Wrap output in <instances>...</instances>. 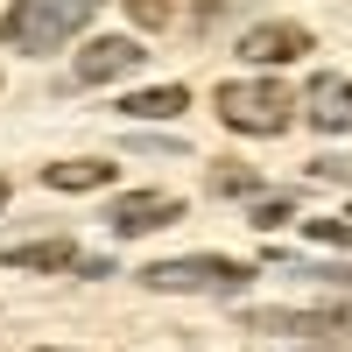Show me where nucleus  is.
Returning a JSON list of instances; mask_svg holds the SVG:
<instances>
[{
	"label": "nucleus",
	"instance_id": "obj_1",
	"mask_svg": "<svg viewBox=\"0 0 352 352\" xmlns=\"http://www.w3.org/2000/svg\"><path fill=\"white\" fill-rule=\"evenodd\" d=\"M92 8L99 0H14V8L0 14V43L21 50V56H50L92 21Z\"/></svg>",
	"mask_w": 352,
	"mask_h": 352
},
{
	"label": "nucleus",
	"instance_id": "obj_2",
	"mask_svg": "<svg viewBox=\"0 0 352 352\" xmlns=\"http://www.w3.org/2000/svg\"><path fill=\"white\" fill-rule=\"evenodd\" d=\"M148 289H169V296H240L254 282L247 261H226V254H184V261H155L141 268Z\"/></svg>",
	"mask_w": 352,
	"mask_h": 352
},
{
	"label": "nucleus",
	"instance_id": "obj_3",
	"mask_svg": "<svg viewBox=\"0 0 352 352\" xmlns=\"http://www.w3.org/2000/svg\"><path fill=\"white\" fill-rule=\"evenodd\" d=\"M219 120L232 134H282L296 120V99L275 78H232V85H219Z\"/></svg>",
	"mask_w": 352,
	"mask_h": 352
},
{
	"label": "nucleus",
	"instance_id": "obj_4",
	"mask_svg": "<svg viewBox=\"0 0 352 352\" xmlns=\"http://www.w3.org/2000/svg\"><path fill=\"white\" fill-rule=\"evenodd\" d=\"M247 331H268V338H345L352 331V303L345 310H247Z\"/></svg>",
	"mask_w": 352,
	"mask_h": 352
},
{
	"label": "nucleus",
	"instance_id": "obj_5",
	"mask_svg": "<svg viewBox=\"0 0 352 352\" xmlns=\"http://www.w3.org/2000/svg\"><path fill=\"white\" fill-rule=\"evenodd\" d=\"M184 219V197H169V190H127V197H113V212L106 226L120 232V240H141V232H162Z\"/></svg>",
	"mask_w": 352,
	"mask_h": 352
},
{
	"label": "nucleus",
	"instance_id": "obj_6",
	"mask_svg": "<svg viewBox=\"0 0 352 352\" xmlns=\"http://www.w3.org/2000/svg\"><path fill=\"white\" fill-rule=\"evenodd\" d=\"M148 64V50H141L134 36H92L78 50V64H71V78L78 85H113V78H127V71H141Z\"/></svg>",
	"mask_w": 352,
	"mask_h": 352
},
{
	"label": "nucleus",
	"instance_id": "obj_7",
	"mask_svg": "<svg viewBox=\"0 0 352 352\" xmlns=\"http://www.w3.org/2000/svg\"><path fill=\"white\" fill-rule=\"evenodd\" d=\"M303 120H310L317 134H352V78L317 71V78L303 85Z\"/></svg>",
	"mask_w": 352,
	"mask_h": 352
},
{
	"label": "nucleus",
	"instance_id": "obj_8",
	"mask_svg": "<svg viewBox=\"0 0 352 352\" xmlns=\"http://www.w3.org/2000/svg\"><path fill=\"white\" fill-rule=\"evenodd\" d=\"M240 56L247 64H289V56H310V28L303 21H261L240 36Z\"/></svg>",
	"mask_w": 352,
	"mask_h": 352
},
{
	"label": "nucleus",
	"instance_id": "obj_9",
	"mask_svg": "<svg viewBox=\"0 0 352 352\" xmlns=\"http://www.w3.org/2000/svg\"><path fill=\"white\" fill-rule=\"evenodd\" d=\"M0 261H8V268H85V275H106V261H85L71 240H28V247H8Z\"/></svg>",
	"mask_w": 352,
	"mask_h": 352
},
{
	"label": "nucleus",
	"instance_id": "obj_10",
	"mask_svg": "<svg viewBox=\"0 0 352 352\" xmlns=\"http://www.w3.org/2000/svg\"><path fill=\"white\" fill-rule=\"evenodd\" d=\"M43 184H50V190H106V184H113V162H106V155H71V162H50Z\"/></svg>",
	"mask_w": 352,
	"mask_h": 352
},
{
	"label": "nucleus",
	"instance_id": "obj_11",
	"mask_svg": "<svg viewBox=\"0 0 352 352\" xmlns=\"http://www.w3.org/2000/svg\"><path fill=\"white\" fill-rule=\"evenodd\" d=\"M184 85H155V92H127L120 99V113H127V120H169V113H184Z\"/></svg>",
	"mask_w": 352,
	"mask_h": 352
},
{
	"label": "nucleus",
	"instance_id": "obj_12",
	"mask_svg": "<svg viewBox=\"0 0 352 352\" xmlns=\"http://www.w3.org/2000/svg\"><path fill=\"white\" fill-rule=\"evenodd\" d=\"M212 190H226V197H254V190H261V176H254V169H240V162H219Z\"/></svg>",
	"mask_w": 352,
	"mask_h": 352
},
{
	"label": "nucleus",
	"instance_id": "obj_13",
	"mask_svg": "<svg viewBox=\"0 0 352 352\" xmlns=\"http://www.w3.org/2000/svg\"><path fill=\"white\" fill-rule=\"evenodd\" d=\"M303 232H310V240H324V247H352V219H310Z\"/></svg>",
	"mask_w": 352,
	"mask_h": 352
},
{
	"label": "nucleus",
	"instance_id": "obj_14",
	"mask_svg": "<svg viewBox=\"0 0 352 352\" xmlns=\"http://www.w3.org/2000/svg\"><path fill=\"white\" fill-rule=\"evenodd\" d=\"M289 212H296V197H261L254 204V226H282Z\"/></svg>",
	"mask_w": 352,
	"mask_h": 352
},
{
	"label": "nucleus",
	"instance_id": "obj_15",
	"mask_svg": "<svg viewBox=\"0 0 352 352\" xmlns=\"http://www.w3.org/2000/svg\"><path fill=\"white\" fill-rule=\"evenodd\" d=\"M127 8H134L141 28H162V21H169V0H127Z\"/></svg>",
	"mask_w": 352,
	"mask_h": 352
},
{
	"label": "nucleus",
	"instance_id": "obj_16",
	"mask_svg": "<svg viewBox=\"0 0 352 352\" xmlns=\"http://www.w3.org/2000/svg\"><path fill=\"white\" fill-rule=\"evenodd\" d=\"M197 8V21H212V14H226V8H240V0H190Z\"/></svg>",
	"mask_w": 352,
	"mask_h": 352
},
{
	"label": "nucleus",
	"instance_id": "obj_17",
	"mask_svg": "<svg viewBox=\"0 0 352 352\" xmlns=\"http://www.w3.org/2000/svg\"><path fill=\"white\" fill-rule=\"evenodd\" d=\"M0 204H8V184H0Z\"/></svg>",
	"mask_w": 352,
	"mask_h": 352
},
{
	"label": "nucleus",
	"instance_id": "obj_18",
	"mask_svg": "<svg viewBox=\"0 0 352 352\" xmlns=\"http://www.w3.org/2000/svg\"><path fill=\"white\" fill-rule=\"evenodd\" d=\"M43 352H64V345H43Z\"/></svg>",
	"mask_w": 352,
	"mask_h": 352
}]
</instances>
